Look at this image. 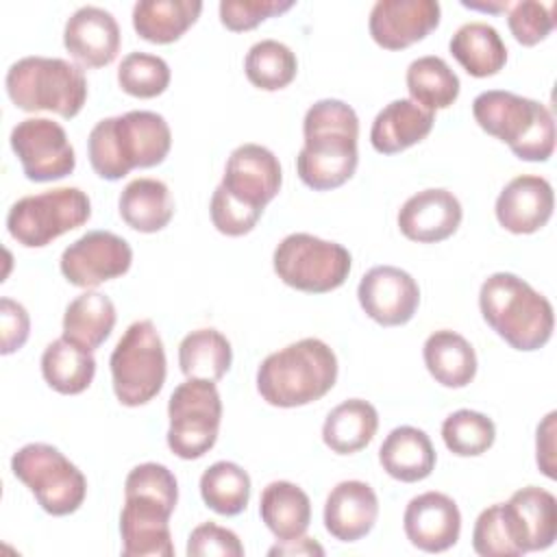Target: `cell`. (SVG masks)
<instances>
[{"label": "cell", "mask_w": 557, "mask_h": 557, "mask_svg": "<svg viewBox=\"0 0 557 557\" xmlns=\"http://www.w3.org/2000/svg\"><path fill=\"white\" fill-rule=\"evenodd\" d=\"M479 309L487 326L516 350H540L553 335V305L511 272H494L483 281Z\"/></svg>", "instance_id": "obj_6"}, {"label": "cell", "mask_w": 557, "mask_h": 557, "mask_svg": "<svg viewBox=\"0 0 557 557\" xmlns=\"http://www.w3.org/2000/svg\"><path fill=\"white\" fill-rule=\"evenodd\" d=\"M437 455L422 429L403 424L387 433L379 448L381 468L396 481L418 483L435 468Z\"/></svg>", "instance_id": "obj_25"}, {"label": "cell", "mask_w": 557, "mask_h": 557, "mask_svg": "<svg viewBox=\"0 0 557 557\" xmlns=\"http://www.w3.org/2000/svg\"><path fill=\"white\" fill-rule=\"evenodd\" d=\"M461 4H463V7H468V9H476V11L500 13V11H507L511 2H507V0L503 2V0H500V2H496V4H494V2H461Z\"/></svg>", "instance_id": "obj_47"}, {"label": "cell", "mask_w": 557, "mask_h": 557, "mask_svg": "<svg viewBox=\"0 0 557 557\" xmlns=\"http://www.w3.org/2000/svg\"><path fill=\"white\" fill-rule=\"evenodd\" d=\"M41 374L54 392L76 396L91 385L96 374V359L91 350H85L61 335L44 348Z\"/></svg>", "instance_id": "obj_33"}, {"label": "cell", "mask_w": 557, "mask_h": 557, "mask_svg": "<svg viewBox=\"0 0 557 557\" xmlns=\"http://www.w3.org/2000/svg\"><path fill=\"white\" fill-rule=\"evenodd\" d=\"M89 218L91 202L83 189L57 187L13 202L7 213V231L26 248H44Z\"/></svg>", "instance_id": "obj_12"}, {"label": "cell", "mask_w": 557, "mask_h": 557, "mask_svg": "<svg viewBox=\"0 0 557 557\" xmlns=\"http://www.w3.org/2000/svg\"><path fill=\"white\" fill-rule=\"evenodd\" d=\"M379 429V413L363 398H348L333 407L322 424V442L337 455L363 450Z\"/></svg>", "instance_id": "obj_31"}, {"label": "cell", "mask_w": 557, "mask_h": 557, "mask_svg": "<svg viewBox=\"0 0 557 557\" xmlns=\"http://www.w3.org/2000/svg\"><path fill=\"white\" fill-rule=\"evenodd\" d=\"M11 470L50 516L74 513L87 496L85 474L54 446L33 442L11 457Z\"/></svg>", "instance_id": "obj_10"}, {"label": "cell", "mask_w": 557, "mask_h": 557, "mask_svg": "<svg viewBox=\"0 0 557 557\" xmlns=\"http://www.w3.org/2000/svg\"><path fill=\"white\" fill-rule=\"evenodd\" d=\"M244 72L255 87L263 91H278L296 78L298 59L283 41L261 39L246 52Z\"/></svg>", "instance_id": "obj_37"}, {"label": "cell", "mask_w": 557, "mask_h": 557, "mask_svg": "<svg viewBox=\"0 0 557 557\" xmlns=\"http://www.w3.org/2000/svg\"><path fill=\"white\" fill-rule=\"evenodd\" d=\"M435 113L422 109L409 98L385 104L370 128V144L381 154H396L420 144L433 128Z\"/></svg>", "instance_id": "obj_24"}, {"label": "cell", "mask_w": 557, "mask_h": 557, "mask_svg": "<svg viewBox=\"0 0 557 557\" xmlns=\"http://www.w3.org/2000/svg\"><path fill=\"white\" fill-rule=\"evenodd\" d=\"M178 503V483L163 463L135 466L124 481L120 535L124 557H172L170 516Z\"/></svg>", "instance_id": "obj_3"}, {"label": "cell", "mask_w": 557, "mask_h": 557, "mask_svg": "<svg viewBox=\"0 0 557 557\" xmlns=\"http://www.w3.org/2000/svg\"><path fill=\"white\" fill-rule=\"evenodd\" d=\"M283 172L276 154L261 144L237 146L209 205L213 226L228 237L250 233L263 209L281 191Z\"/></svg>", "instance_id": "obj_2"}, {"label": "cell", "mask_w": 557, "mask_h": 557, "mask_svg": "<svg viewBox=\"0 0 557 557\" xmlns=\"http://www.w3.org/2000/svg\"><path fill=\"white\" fill-rule=\"evenodd\" d=\"M117 211L133 231L157 233L174 218V198L163 181L139 176L122 189Z\"/></svg>", "instance_id": "obj_27"}, {"label": "cell", "mask_w": 557, "mask_h": 557, "mask_svg": "<svg viewBox=\"0 0 557 557\" xmlns=\"http://www.w3.org/2000/svg\"><path fill=\"white\" fill-rule=\"evenodd\" d=\"M294 7L292 0H222L220 22L233 33L257 28L268 17H276Z\"/></svg>", "instance_id": "obj_42"}, {"label": "cell", "mask_w": 557, "mask_h": 557, "mask_svg": "<svg viewBox=\"0 0 557 557\" xmlns=\"http://www.w3.org/2000/svg\"><path fill=\"white\" fill-rule=\"evenodd\" d=\"M233 363L231 342L218 329H196L178 344V366L187 379L220 381Z\"/></svg>", "instance_id": "obj_35"}, {"label": "cell", "mask_w": 557, "mask_h": 557, "mask_svg": "<svg viewBox=\"0 0 557 557\" xmlns=\"http://www.w3.org/2000/svg\"><path fill=\"white\" fill-rule=\"evenodd\" d=\"M198 0H139L133 7V28L150 44H172L200 17Z\"/></svg>", "instance_id": "obj_30"}, {"label": "cell", "mask_w": 557, "mask_h": 557, "mask_svg": "<svg viewBox=\"0 0 557 557\" xmlns=\"http://www.w3.org/2000/svg\"><path fill=\"white\" fill-rule=\"evenodd\" d=\"M109 368L115 398L124 407L146 405L161 392L168 361L152 320H137L124 331L111 352Z\"/></svg>", "instance_id": "obj_9"}, {"label": "cell", "mask_w": 557, "mask_h": 557, "mask_svg": "<svg viewBox=\"0 0 557 557\" xmlns=\"http://www.w3.org/2000/svg\"><path fill=\"white\" fill-rule=\"evenodd\" d=\"M357 298L376 324L403 326L418 311L420 287L409 272L396 265H374L361 276Z\"/></svg>", "instance_id": "obj_16"}, {"label": "cell", "mask_w": 557, "mask_h": 557, "mask_svg": "<svg viewBox=\"0 0 557 557\" xmlns=\"http://www.w3.org/2000/svg\"><path fill=\"white\" fill-rule=\"evenodd\" d=\"M555 209L553 185L537 174L511 178L496 198V220L513 235H531L546 226Z\"/></svg>", "instance_id": "obj_21"}, {"label": "cell", "mask_w": 557, "mask_h": 557, "mask_svg": "<svg viewBox=\"0 0 557 557\" xmlns=\"http://www.w3.org/2000/svg\"><path fill=\"white\" fill-rule=\"evenodd\" d=\"M337 381V357L318 339H298L268 355L257 370V392L281 409L302 407L326 396Z\"/></svg>", "instance_id": "obj_5"}, {"label": "cell", "mask_w": 557, "mask_h": 557, "mask_svg": "<svg viewBox=\"0 0 557 557\" xmlns=\"http://www.w3.org/2000/svg\"><path fill=\"white\" fill-rule=\"evenodd\" d=\"M0 331H2V355H11L20 350L30 333V318L26 309L15 302L13 298H2L0 300Z\"/></svg>", "instance_id": "obj_44"}, {"label": "cell", "mask_w": 557, "mask_h": 557, "mask_svg": "<svg viewBox=\"0 0 557 557\" xmlns=\"http://www.w3.org/2000/svg\"><path fill=\"white\" fill-rule=\"evenodd\" d=\"M259 516L278 542L296 540L309 529L311 500L300 485L292 481H272L261 492Z\"/></svg>", "instance_id": "obj_26"}, {"label": "cell", "mask_w": 557, "mask_h": 557, "mask_svg": "<svg viewBox=\"0 0 557 557\" xmlns=\"http://www.w3.org/2000/svg\"><path fill=\"white\" fill-rule=\"evenodd\" d=\"M379 518V498L366 481L337 483L324 503V529L339 542L366 537Z\"/></svg>", "instance_id": "obj_23"}, {"label": "cell", "mask_w": 557, "mask_h": 557, "mask_svg": "<svg viewBox=\"0 0 557 557\" xmlns=\"http://www.w3.org/2000/svg\"><path fill=\"white\" fill-rule=\"evenodd\" d=\"M172 72L165 59L148 52H128L117 67V85L133 98H157L170 85Z\"/></svg>", "instance_id": "obj_39"}, {"label": "cell", "mask_w": 557, "mask_h": 557, "mask_svg": "<svg viewBox=\"0 0 557 557\" xmlns=\"http://www.w3.org/2000/svg\"><path fill=\"white\" fill-rule=\"evenodd\" d=\"M405 83L411 96L409 100L431 113L448 109L459 98L461 87L459 76L442 57L435 54H424L411 61L405 74Z\"/></svg>", "instance_id": "obj_34"}, {"label": "cell", "mask_w": 557, "mask_h": 557, "mask_svg": "<svg viewBox=\"0 0 557 557\" xmlns=\"http://www.w3.org/2000/svg\"><path fill=\"white\" fill-rule=\"evenodd\" d=\"M11 102L28 113L52 111L65 120L81 113L87 100L83 70L59 57H24L4 76Z\"/></svg>", "instance_id": "obj_8"}, {"label": "cell", "mask_w": 557, "mask_h": 557, "mask_svg": "<svg viewBox=\"0 0 557 557\" xmlns=\"http://www.w3.org/2000/svg\"><path fill=\"white\" fill-rule=\"evenodd\" d=\"M268 555H324V548L311 540V537H296V540H287V542H276Z\"/></svg>", "instance_id": "obj_46"}, {"label": "cell", "mask_w": 557, "mask_h": 557, "mask_svg": "<svg viewBox=\"0 0 557 557\" xmlns=\"http://www.w3.org/2000/svg\"><path fill=\"white\" fill-rule=\"evenodd\" d=\"M472 115L487 135L507 144L522 161H548L555 152V120L537 100L487 89L472 100Z\"/></svg>", "instance_id": "obj_7"}, {"label": "cell", "mask_w": 557, "mask_h": 557, "mask_svg": "<svg viewBox=\"0 0 557 557\" xmlns=\"http://www.w3.org/2000/svg\"><path fill=\"white\" fill-rule=\"evenodd\" d=\"M472 548L481 557H520L522 555L503 516V503H494L479 513L472 529Z\"/></svg>", "instance_id": "obj_40"}, {"label": "cell", "mask_w": 557, "mask_h": 557, "mask_svg": "<svg viewBox=\"0 0 557 557\" xmlns=\"http://www.w3.org/2000/svg\"><path fill=\"white\" fill-rule=\"evenodd\" d=\"M507 26L518 44L535 46L555 28V4H544L537 0L511 2L507 9Z\"/></svg>", "instance_id": "obj_41"}, {"label": "cell", "mask_w": 557, "mask_h": 557, "mask_svg": "<svg viewBox=\"0 0 557 557\" xmlns=\"http://www.w3.org/2000/svg\"><path fill=\"white\" fill-rule=\"evenodd\" d=\"M187 555L189 557H207V555L242 557L244 544L239 542L235 531L220 527L215 522H202L189 533Z\"/></svg>", "instance_id": "obj_43"}, {"label": "cell", "mask_w": 557, "mask_h": 557, "mask_svg": "<svg viewBox=\"0 0 557 557\" xmlns=\"http://www.w3.org/2000/svg\"><path fill=\"white\" fill-rule=\"evenodd\" d=\"M172 148V131L154 111H128L100 120L87 137L94 172L104 181H120L135 168H154Z\"/></svg>", "instance_id": "obj_4"}, {"label": "cell", "mask_w": 557, "mask_h": 557, "mask_svg": "<svg viewBox=\"0 0 557 557\" xmlns=\"http://www.w3.org/2000/svg\"><path fill=\"white\" fill-rule=\"evenodd\" d=\"M200 496L220 516H237L250 500V476L233 461H215L200 476Z\"/></svg>", "instance_id": "obj_36"}, {"label": "cell", "mask_w": 557, "mask_h": 557, "mask_svg": "<svg viewBox=\"0 0 557 557\" xmlns=\"http://www.w3.org/2000/svg\"><path fill=\"white\" fill-rule=\"evenodd\" d=\"M133 263L131 244L111 231H89L72 242L61 259V274L70 285L91 289L124 276Z\"/></svg>", "instance_id": "obj_15"}, {"label": "cell", "mask_w": 557, "mask_h": 557, "mask_svg": "<svg viewBox=\"0 0 557 557\" xmlns=\"http://www.w3.org/2000/svg\"><path fill=\"white\" fill-rule=\"evenodd\" d=\"M503 516L520 553L546 550L557 537V500L537 485H527L503 503Z\"/></svg>", "instance_id": "obj_20"}, {"label": "cell", "mask_w": 557, "mask_h": 557, "mask_svg": "<svg viewBox=\"0 0 557 557\" xmlns=\"http://www.w3.org/2000/svg\"><path fill=\"white\" fill-rule=\"evenodd\" d=\"M403 529L416 548L424 553H444L459 540L461 513L450 496L442 492H424L407 503Z\"/></svg>", "instance_id": "obj_18"}, {"label": "cell", "mask_w": 557, "mask_h": 557, "mask_svg": "<svg viewBox=\"0 0 557 557\" xmlns=\"http://www.w3.org/2000/svg\"><path fill=\"white\" fill-rule=\"evenodd\" d=\"M272 265L285 285L307 294H326L344 285L352 257L337 242L292 233L274 248Z\"/></svg>", "instance_id": "obj_11"}, {"label": "cell", "mask_w": 557, "mask_h": 557, "mask_svg": "<svg viewBox=\"0 0 557 557\" xmlns=\"http://www.w3.org/2000/svg\"><path fill=\"white\" fill-rule=\"evenodd\" d=\"M442 440L457 457H479L492 448L496 426L481 411L457 409L442 422Z\"/></svg>", "instance_id": "obj_38"}, {"label": "cell", "mask_w": 557, "mask_h": 557, "mask_svg": "<svg viewBox=\"0 0 557 557\" xmlns=\"http://www.w3.org/2000/svg\"><path fill=\"white\" fill-rule=\"evenodd\" d=\"M302 135L296 172L309 189L329 191L352 178L359 163V117L350 104L337 98L313 102L305 113Z\"/></svg>", "instance_id": "obj_1"}, {"label": "cell", "mask_w": 557, "mask_h": 557, "mask_svg": "<svg viewBox=\"0 0 557 557\" xmlns=\"http://www.w3.org/2000/svg\"><path fill=\"white\" fill-rule=\"evenodd\" d=\"M450 54L474 78L498 74L507 63V46L487 22H468L450 37Z\"/></svg>", "instance_id": "obj_29"}, {"label": "cell", "mask_w": 557, "mask_h": 557, "mask_svg": "<svg viewBox=\"0 0 557 557\" xmlns=\"http://www.w3.org/2000/svg\"><path fill=\"white\" fill-rule=\"evenodd\" d=\"M555 418L557 413L550 411L540 424H537V437H535V459L540 470L548 476L555 479Z\"/></svg>", "instance_id": "obj_45"}, {"label": "cell", "mask_w": 557, "mask_h": 557, "mask_svg": "<svg viewBox=\"0 0 557 557\" xmlns=\"http://www.w3.org/2000/svg\"><path fill=\"white\" fill-rule=\"evenodd\" d=\"M435 0H379L368 20L370 37L385 50H405L440 26Z\"/></svg>", "instance_id": "obj_17"}, {"label": "cell", "mask_w": 557, "mask_h": 557, "mask_svg": "<svg viewBox=\"0 0 557 557\" xmlns=\"http://www.w3.org/2000/svg\"><path fill=\"white\" fill-rule=\"evenodd\" d=\"M463 209L459 198L442 187L422 189L409 196L398 211L400 233L418 244L448 239L461 224Z\"/></svg>", "instance_id": "obj_22"}, {"label": "cell", "mask_w": 557, "mask_h": 557, "mask_svg": "<svg viewBox=\"0 0 557 557\" xmlns=\"http://www.w3.org/2000/svg\"><path fill=\"white\" fill-rule=\"evenodd\" d=\"M11 148L28 181L50 183L76 168V154L65 128L48 117H26L11 131Z\"/></svg>", "instance_id": "obj_14"}, {"label": "cell", "mask_w": 557, "mask_h": 557, "mask_svg": "<svg viewBox=\"0 0 557 557\" xmlns=\"http://www.w3.org/2000/svg\"><path fill=\"white\" fill-rule=\"evenodd\" d=\"M422 357L429 374L444 387L459 389L476 376V352L472 344L450 329L431 333L422 346Z\"/></svg>", "instance_id": "obj_28"}, {"label": "cell", "mask_w": 557, "mask_h": 557, "mask_svg": "<svg viewBox=\"0 0 557 557\" xmlns=\"http://www.w3.org/2000/svg\"><path fill=\"white\" fill-rule=\"evenodd\" d=\"M122 33L113 13L102 7L76 9L63 28V46L83 67H104L115 61Z\"/></svg>", "instance_id": "obj_19"}, {"label": "cell", "mask_w": 557, "mask_h": 557, "mask_svg": "<svg viewBox=\"0 0 557 557\" xmlns=\"http://www.w3.org/2000/svg\"><path fill=\"white\" fill-rule=\"evenodd\" d=\"M115 320L117 313L113 300L100 292L87 289L65 307L63 337L94 352L111 335Z\"/></svg>", "instance_id": "obj_32"}, {"label": "cell", "mask_w": 557, "mask_h": 557, "mask_svg": "<svg viewBox=\"0 0 557 557\" xmlns=\"http://www.w3.org/2000/svg\"><path fill=\"white\" fill-rule=\"evenodd\" d=\"M168 448L181 459L207 455L220 433L222 398L213 381L187 379L176 385L168 400Z\"/></svg>", "instance_id": "obj_13"}]
</instances>
